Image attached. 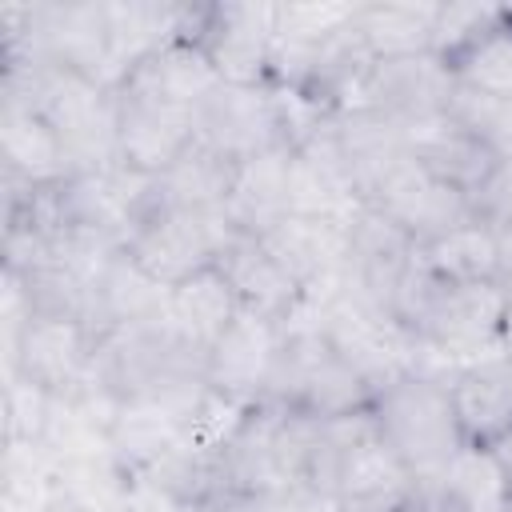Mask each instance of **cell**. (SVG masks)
<instances>
[{
	"label": "cell",
	"instance_id": "obj_30",
	"mask_svg": "<svg viewBox=\"0 0 512 512\" xmlns=\"http://www.w3.org/2000/svg\"><path fill=\"white\" fill-rule=\"evenodd\" d=\"M448 116L460 120L500 164L512 160V100H496V96H480L468 88H452L448 100Z\"/></svg>",
	"mask_w": 512,
	"mask_h": 512
},
{
	"label": "cell",
	"instance_id": "obj_12",
	"mask_svg": "<svg viewBox=\"0 0 512 512\" xmlns=\"http://www.w3.org/2000/svg\"><path fill=\"white\" fill-rule=\"evenodd\" d=\"M276 348H280V320L240 308V316L204 356V384L228 400L260 404L268 392Z\"/></svg>",
	"mask_w": 512,
	"mask_h": 512
},
{
	"label": "cell",
	"instance_id": "obj_21",
	"mask_svg": "<svg viewBox=\"0 0 512 512\" xmlns=\"http://www.w3.org/2000/svg\"><path fill=\"white\" fill-rule=\"evenodd\" d=\"M448 392L464 444L488 448L512 432V352L468 364Z\"/></svg>",
	"mask_w": 512,
	"mask_h": 512
},
{
	"label": "cell",
	"instance_id": "obj_4",
	"mask_svg": "<svg viewBox=\"0 0 512 512\" xmlns=\"http://www.w3.org/2000/svg\"><path fill=\"white\" fill-rule=\"evenodd\" d=\"M24 28L52 68L80 72L112 88V24L108 4H24Z\"/></svg>",
	"mask_w": 512,
	"mask_h": 512
},
{
	"label": "cell",
	"instance_id": "obj_32",
	"mask_svg": "<svg viewBox=\"0 0 512 512\" xmlns=\"http://www.w3.org/2000/svg\"><path fill=\"white\" fill-rule=\"evenodd\" d=\"M52 408H56L52 392H44L40 384L8 372V392H4L8 444H44V432L52 424Z\"/></svg>",
	"mask_w": 512,
	"mask_h": 512
},
{
	"label": "cell",
	"instance_id": "obj_36",
	"mask_svg": "<svg viewBox=\"0 0 512 512\" xmlns=\"http://www.w3.org/2000/svg\"><path fill=\"white\" fill-rule=\"evenodd\" d=\"M492 448V456L500 460V468H504V476H508V488H512V432H504L496 444H488Z\"/></svg>",
	"mask_w": 512,
	"mask_h": 512
},
{
	"label": "cell",
	"instance_id": "obj_26",
	"mask_svg": "<svg viewBox=\"0 0 512 512\" xmlns=\"http://www.w3.org/2000/svg\"><path fill=\"white\" fill-rule=\"evenodd\" d=\"M232 168L224 156L192 144L164 176H156V192L152 204L164 208H184V212H220L228 200V184H232Z\"/></svg>",
	"mask_w": 512,
	"mask_h": 512
},
{
	"label": "cell",
	"instance_id": "obj_5",
	"mask_svg": "<svg viewBox=\"0 0 512 512\" xmlns=\"http://www.w3.org/2000/svg\"><path fill=\"white\" fill-rule=\"evenodd\" d=\"M112 92H116V164L152 180L164 176L196 144L192 112L128 84H116Z\"/></svg>",
	"mask_w": 512,
	"mask_h": 512
},
{
	"label": "cell",
	"instance_id": "obj_35",
	"mask_svg": "<svg viewBox=\"0 0 512 512\" xmlns=\"http://www.w3.org/2000/svg\"><path fill=\"white\" fill-rule=\"evenodd\" d=\"M496 248H500V280L512 276V224L496 228Z\"/></svg>",
	"mask_w": 512,
	"mask_h": 512
},
{
	"label": "cell",
	"instance_id": "obj_29",
	"mask_svg": "<svg viewBox=\"0 0 512 512\" xmlns=\"http://www.w3.org/2000/svg\"><path fill=\"white\" fill-rule=\"evenodd\" d=\"M448 72L468 92L512 100V20H508V8H504V20L500 24H492L480 40H472L448 64Z\"/></svg>",
	"mask_w": 512,
	"mask_h": 512
},
{
	"label": "cell",
	"instance_id": "obj_15",
	"mask_svg": "<svg viewBox=\"0 0 512 512\" xmlns=\"http://www.w3.org/2000/svg\"><path fill=\"white\" fill-rule=\"evenodd\" d=\"M260 244L288 268V276L312 292L344 276L348 268V224L316 216H284L260 236Z\"/></svg>",
	"mask_w": 512,
	"mask_h": 512
},
{
	"label": "cell",
	"instance_id": "obj_11",
	"mask_svg": "<svg viewBox=\"0 0 512 512\" xmlns=\"http://www.w3.org/2000/svg\"><path fill=\"white\" fill-rule=\"evenodd\" d=\"M276 36V4H208L200 44L224 84H268V56Z\"/></svg>",
	"mask_w": 512,
	"mask_h": 512
},
{
	"label": "cell",
	"instance_id": "obj_10",
	"mask_svg": "<svg viewBox=\"0 0 512 512\" xmlns=\"http://www.w3.org/2000/svg\"><path fill=\"white\" fill-rule=\"evenodd\" d=\"M52 488H56V504L68 512H172L112 452V444L56 460Z\"/></svg>",
	"mask_w": 512,
	"mask_h": 512
},
{
	"label": "cell",
	"instance_id": "obj_7",
	"mask_svg": "<svg viewBox=\"0 0 512 512\" xmlns=\"http://www.w3.org/2000/svg\"><path fill=\"white\" fill-rule=\"evenodd\" d=\"M368 208L384 212L392 224H400L420 248L440 240L444 232L476 220V208H472V196L436 180L424 164H416L412 156L404 164H396L384 184L372 192Z\"/></svg>",
	"mask_w": 512,
	"mask_h": 512
},
{
	"label": "cell",
	"instance_id": "obj_27",
	"mask_svg": "<svg viewBox=\"0 0 512 512\" xmlns=\"http://www.w3.org/2000/svg\"><path fill=\"white\" fill-rule=\"evenodd\" d=\"M420 260L432 276H440L448 284H492V280H500L496 232L480 220H468V224L444 232L440 240L424 244Z\"/></svg>",
	"mask_w": 512,
	"mask_h": 512
},
{
	"label": "cell",
	"instance_id": "obj_38",
	"mask_svg": "<svg viewBox=\"0 0 512 512\" xmlns=\"http://www.w3.org/2000/svg\"><path fill=\"white\" fill-rule=\"evenodd\" d=\"M52 512H68V508H60V504H56V508H52Z\"/></svg>",
	"mask_w": 512,
	"mask_h": 512
},
{
	"label": "cell",
	"instance_id": "obj_22",
	"mask_svg": "<svg viewBox=\"0 0 512 512\" xmlns=\"http://www.w3.org/2000/svg\"><path fill=\"white\" fill-rule=\"evenodd\" d=\"M120 84L140 88L148 96H160V100L180 104V108L192 112L220 84V72L212 68V60H208V52H204L200 40L176 36L164 48H156L144 64H136Z\"/></svg>",
	"mask_w": 512,
	"mask_h": 512
},
{
	"label": "cell",
	"instance_id": "obj_33",
	"mask_svg": "<svg viewBox=\"0 0 512 512\" xmlns=\"http://www.w3.org/2000/svg\"><path fill=\"white\" fill-rule=\"evenodd\" d=\"M500 20H504V4H440L436 32H432V56L452 64L472 40H480Z\"/></svg>",
	"mask_w": 512,
	"mask_h": 512
},
{
	"label": "cell",
	"instance_id": "obj_13",
	"mask_svg": "<svg viewBox=\"0 0 512 512\" xmlns=\"http://www.w3.org/2000/svg\"><path fill=\"white\" fill-rule=\"evenodd\" d=\"M288 200H292V216H316V220H340V224H352L356 212L364 208L356 180L348 172V160L332 136V124L292 152Z\"/></svg>",
	"mask_w": 512,
	"mask_h": 512
},
{
	"label": "cell",
	"instance_id": "obj_37",
	"mask_svg": "<svg viewBox=\"0 0 512 512\" xmlns=\"http://www.w3.org/2000/svg\"><path fill=\"white\" fill-rule=\"evenodd\" d=\"M500 288H504V344L512 352V276H504Z\"/></svg>",
	"mask_w": 512,
	"mask_h": 512
},
{
	"label": "cell",
	"instance_id": "obj_1",
	"mask_svg": "<svg viewBox=\"0 0 512 512\" xmlns=\"http://www.w3.org/2000/svg\"><path fill=\"white\" fill-rule=\"evenodd\" d=\"M372 416L388 448L404 460L412 480H436L448 460L464 448V432L456 424L452 392L420 380V376H400L392 380L376 400Z\"/></svg>",
	"mask_w": 512,
	"mask_h": 512
},
{
	"label": "cell",
	"instance_id": "obj_19",
	"mask_svg": "<svg viewBox=\"0 0 512 512\" xmlns=\"http://www.w3.org/2000/svg\"><path fill=\"white\" fill-rule=\"evenodd\" d=\"M0 156H4V176L24 184V188H48L72 176L64 140L56 128L32 108L4 100L0 108Z\"/></svg>",
	"mask_w": 512,
	"mask_h": 512
},
{
	"label": "cell",
	"instance_id": "obj_17",
	"mask_svg": "<svg viewBox=\"0 0 512 512\" xmlns=\"http://www.w3.org/2000/svg\"><path fill=\"white\" fill-rule=\"evenodd\" d=\"M216 268L228 276L236 300L244 312H256V316H268V320H288L300 300H304V288L288 276V268L256 240V236H232L224 244V252L216 256Z\"/></svg>",
	"mask_w": 512,
	"mask_h": 512
},
{
	"label": "cell",
	"instance_id": "obj_16",
	"mask_svg": "<svg viewBox=\"0 0 512 512\" xmlns=\"http://www.w3.org/2000/svg\"><path fill=\"white\" fill-rule=\"evenodd\" d=\"M332 136L348 160V172L356 180L360 200L368 204L372 192L384 184V176L404 164L408 152V128L376 108H344L332 116Z\"/></svg>",
	"mask_w": 512,
	"mask_h": 512
},
{
	"label": "cell",
	"instance_id": "obj_31",
	"mask_svg": "<svg viewBox=\"0 0 512 512\" xmlns=\"http://www.w3.org/2000/svg\"><path fill=\"white\" fill-rule=\"evenodd\" d=\"M360 4H276V36L296 40V44H312L324 48L328 40H336L352 20H356Z\"/></svg>",
	"mask_w": 512,
	"mask_h": 512
},
{
	"label": "cell",
	"instance_id": "obj_14",
	"mask_svg": "<svg viewBox=\"0 0 512 512\" xmlns=\"http://www.w3.org/2000/svg\"><path fill=\"white\" fill-rule=\"evenodd\" d=\"M168 292L160 280H152L132 256L128 248H116L104 268L92 276L88 284V332L100 340L116 328H128V324H144V320H156L168 312Z\"/></svg>",
	"mask_w": 512,
	"mask_h": 512
},
{
	"label": "cell",
	"instance_id": "obj_6",
	"mask_svg": "<svg viewBox=\"0 0 512 512\" xmlns=\"http://www.w3.org/2000/svg\"><path fill=\"white\" fill-rule=\"evenodd\" d=\"M96 352V336L84 320L64 316H28L16 332H8V372L40 384L56 400L76 392L88 376Z\"/></svg>",
	"mask_w": 512,
	"mask_h": 512
},
{
	"label": "cell",
	"instance_id": "obj_23",
	"mask_svg": "<svg viewBox=\"0 0 512 512\" xmlns=\"http://www.w3.org/2000/svg\"><path fill=\"white\" fill-rule=\"evenodd\" d=\"M440 4H360L352 36L372 60H408L432 52Z\"/></svg>",
	"mask_w": 512,
	"mask_h": 512
},
{
	"label": "cell",
	"instance_id": "obj_9",
	"mask_svg": "<svg viewBox=\"0 0 512 512\" xmlns=\"http://www.w3.org/2000/svg\"><path fill=\"white\" fill-rule=\"evenodd\" d=\"M452 88H456V80H452L448 64L432 52L408 56V60H372L356 88V100L348 108H376V112L400 120L404 128H412L432 116H444Z\"/></svg>",
	"mask_w": 512,
	"mask_h": 512
},
{
	"label": "cell",
	"instance_id": "obj_24",
	"mask_svg": "<svg viewBox=\"0 0 512 512\" xmlns=\"http://www.w3.org/2000/svg\"><path fill=\"white\" fill-rule=\"evenodd\" d=\"M168 316L176 320V328L200 344L204 352L228 332V324L240 316V300L228 284V276L212 264L188 280H180L172 292H168Z\"/></svg>",
	"mask_w": 512,
	"mask_h": 512
},
{
	"label": "cell",
	"instance_id": "obj_2",
	"mask_svg": "<svg viewBox=\"0 0 512 512\" xmlns=\"http://www.w3.org/2000/svg\"><path fill=\"white\" fill-rule=\"evenodd\" d=\"M236 236L228 224L224 208L220 212H184V208H164L152 204L132 236L124 240L128 256L164 288H176L180 280L204 272L216 264L224 244Z\"/></svg>",
	"mask_w": 512,
	"mask_h": 512
},
{
	"label": "cell",
	"instance_id": "obj_25",
	"mask_svg": "<svg viewBox=\"0 0 512 512\" xmlns=\"http://www.w3.org/2000/svg\"><path fill=\"white\" fill-rule=\"evenodd\" d=\"M436 496L452 512H512V488L492 448L464 444L448 468L432 480Z\"/></svg>",
	"mask_w": 512,
	"mask_h": 512
},
{
	"label": "cell",
	"instance_id": "obj_34",
	"mask_svg": "<svg viewBox=\"0 0 512 512\" xmlns=\"http://www.w3.org/2000/svg\"><path fill=\"white\" fill-rule=\"evenodd\" d=\"M472 208H476V220L488 224L492 232L512 224V160L500 164V168L488 176V184L472 196Z\"/></svg>",
	"mask_w": 512,
	"mask_h": 512
},
{
	"label": "cell",
	"instance_id": "obj_20",
	"mask_svg": "<svg viewBox=\"0 0 512 512\" xmlns=\"http://www.w3.org/2000/svg\"><path fill=\"white\" fill-rule=\"evenodd\" d=\"M408 152L436 180H444V184H452L468 196H476L488 184V176L500 168V160L448 112L432 116L424 124H412L408 128Z\"/></svg>",
	"mask_w": 512,
	"mask_h": 512
},
{
	"label": "cell",
	"instance_id": "obj_3",
	"mask_svg": "<svg viewBox=\"0 0 512 512\" xmlns=\"http://www.w3.org/2000/svg\"><path fill=\"white\" fill-rule=\"evenodd\" d=\"M192 124H196V144L224 156L228 164L284 148L272 84H224L220 80L192 108Z\"/></svg>",
	"mask_w": 512,
	"mask_h": 512
},
{
	"label": "cell",
	"instance_id": "obj_18",
	"mask_svg": "<svg viewBox=\"0 0 512 512\" xmlns=\"http://www.w3.org/2000/svg\"><path fill=\"white\" fill-rule=\"evenodd\" d=\"M288 172H292V148H272L252 160H240L232 168L224 216L240 236H264L284 216H292L288 200Z\"/></svg>",
	"mask_w": 512,
	"mask_h": 512
},
{
	"label": "cell",
	"instance_id": "obj_8",
	"mask_svg": "<svg viewBox=\"0 0 512 512\" xmlns=\"http://www.w3.org/2000/svg\"><path fill=\"white\" fill-rule=\"evenodd\" d=\"M420 244L392 224L384 212L376 208H360L356 220L348 224V268H344V284L356 300H364L368 308L392 316V300L400 292V280L408 276V268L416 264Z\"/></svg>",
	"mask_w": 512,
	"mask_h": 512
},
{
	"label": "cell",
	"instance_id": "obj_28",
	"mask_svg": "<svg viewBox=\"0 0 512 512\" xmlns=\"http://www.w3.org/2000/svg\"><path fill=\"white\" fill-rule=\"evenodd\" d=\"M372 400H376L372 384L344 356H336L332 344H328V352L316 364V372L308 376L296 408L308 412V416H316V420H336V416H352V412L372 408Z\"/></svg>",
	"mask_w": 512,
	"mask_h": 512
}]
</instances>
